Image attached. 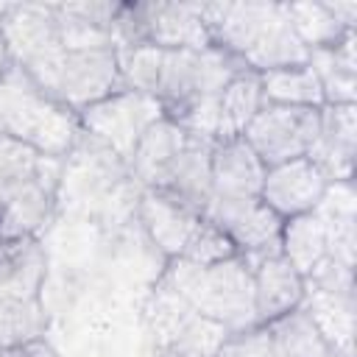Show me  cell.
Wrapping results in <instances>:
<instances>
[{"instance_id":"cell-1","label":"cell","mask_w":357,"mask_h":357,"mask_svg":"<svg viewBox=\"0 0 357 357\" xmlns=\"http://www.w3.org/2000/svg\"><path fill=\"white\" fill-rule=\"evenodd\" d=\"M198 11L209 42L254 73L296 67L310 59L284 3H198Z\"/></svg>"},{"instance_id":"cell-2","label":"cell","mask_w":357,"mask_h":357,"mask_svg":"<svg viewBox=\"0 0 357 357\" xmlns=\"http://www.w3.org/2000/svg\"><path fill=\"white\" fill-rule=\"evenodd\" d=\"M212 139L190 134L162 117L142 134L126 167L134 178H139L142 190L162 192L204 215L212 195Z\"/></svg>"},{"instance_id":"cell-3","label":"cell","mask_w":357,"mask_h":357,"mask_svg":"<svg viewBox=\"0 0 357 357\" xmlns=\"http://www.w3.org/2000/svg\"><path fill=\"white\" fill-rule=\"evenodd\" d=\"M0 131L50 159L70 156L84 134L78 112L53 98L14 61L0 75Z\"/></svg>"},{"instance_id":"cell-4","label":"cell","mask_w":357,"mask_h":357,"mask_svg":"<svg viewBox=\"0 0 357 357\" xmlns=\"http://www.w3.org/2000/svg\"><path fill=\"white\" fill-rule=\"evenodd\" d=\"M201 318L240 332L257 326L254 307V276L243 257H231L218 265H195L181 257L167 259L162 276Z\"/></svg>"},{"instance_id":"cell-5","label":"cell","mask_w":357,"mask_h":357,"mask_svg":"<svg viewBox=\"0 0 357 357\" xmlns=\"http://www.w3.org/2000/svg\"><path fill=\"white\" fill-rule=\"evenodd\" d=\"M31 78L73 112H84L86 106L123 89L114 45L64 47L50 61L36 67Z\"/></svg>"},{"instance_id":"cell-6","label":"cell","mask_w":357,"mask_h":357,"mask_svg":"<svg viewBox=\"0 0 357 357\" xmlns=\"http://www.w3.org/2000/svg\"><path fill=\"white\" fill-rule=\"evenodd\" d=\"M112 39L117 50L151 45L162 50L209 47L198 3H120Z\"/></svg>"},{"instance_id":"cell-7","label":"cell","mask_w":357,"mask_h":357,"mask_svg":"<svg viewBox=\"0 0 357 357\" xmlns=\"http://www.w3.org/2000/svg\"><path fill=\"white\" fill-rule=\"evenodd\" d=\"M162 117V106L151 95H142L128 86L78 112L81 131L98 139L103 148H109L123 165H128L142 134Z\"/></svg>"},{"instance_id":"cell-8","label":"cell","mask_w":357,"mask_h":357,"mask_svg":"<svg viewBox=\"0 0 357 357\" xmlns=\"http://www.w3.org/2000/svg\"><path fill=\"white\" fill-rule=\"evenodd\" d=\"M318 126L321 109L265 103L243 131V139L265 167H273L307 156L318 137Z\"/></svg>"},{"instance_id":"cell-9","label":"cell","mask_w":357,"mask_h":357,"mask_svg":"<svg viewBox=\"0 0 357 357\" xmlns=\"http://www.w3.org/2000/svg\"><path fill=\"white\" fill-rule=\"evenodd\" d=\"M204 218L220 226L245 262L279 251L284 220L257 198H209Z\"/></svg>"},{"instance_id":"cell-10","label":"cell","mask_w":357,"mask_h":357,"mask_svg":"<svg viewBox=\"0 0 357 357\" xmlns=\"http://www.w3.org/2000/svg\"><path fill=\"white\" fill-rule=\"evenodd\" d=\"M59 165L61 159L45 156L39 170L11 187H3L0 204V237L3 240H22L36 237L53 218L56 187H59Z\"/></svg>"},{"instance_id":"cell-11","label":"cell","mask_w":357,"mask_h":357,"mask_svg":"<svg viewBox=\"0 0 357 357\" xmlns=\"http://www.w3.org/2000/svg\"><path fill=\"white\" fill-rule=\"evenodd\" d=\"M326 187H329V178L324 176V170L312 159L301 156L265 170L259 201L271 212H276L282 220H290L296 215L312 212L321 204Z\"/></svg>"},{"instance_id":"cell-12","label":"cell","mask_w":357,"mask_h":357,"mask_svg":"<svg viewBox=\"0 0 357 357\" xmlns=\"http://www.w3.org/2000/svg\"><path fill=\"white\" fill-rule=\"evenodd\" d=\"M357 153V106H321L318 137L307 153L329 181H351Z\"/></svg>"},{"instance_id":"cell-13","label":"cell","mask_w":357,"mask_h":357,"mask_svg":"<svg viewBox=\"0 0 357 357\" xmlns=\"http://www.w3.org/2000/svg\"><path fill=\"white\" fill-rule=\"evenodd\" d=\"M298 310L315 324L335 357H354V287H321L304 282Z\"/></svg>"},{"instance_id":"cell-14","label":"cell","mask_w":357,"mask_h":357,"mask_svg":"<svg viewBox=\"0 0 357 357\" xmlns=\"http://www.w3.org/2000/svg\"><path fill=\"white\" fill-rule=\"evenodd\" d=\"M248 268L254 276V307L259 324H271L301 307L304 276L282 257V251L254 259Z\"/></svg>"},{"instance_id":"cell-15","label":"cell","mask_w":357,"mask_h":357,"mask_svg":"<svg viewBox=\"0 0 357 357\" xmlns=\"http://www.w3.org/2000/svg\"><path fill=\"white\" fill-rule=\"evenodd\" d=\"M265 165L243 137L212 145V195L209 198H257L265 178Z\"/></svg>"},{"instance_id":"cell-16","label":"cell","mask_w":357,"mask_h":357,"mask_svg":"<svg viewBox=\"0 0 357 357\" xmlns=\"http://www.w3.org/2000/svg\"><path fill=\"white\" fill-rule=\"evenodd\" d=\"M45 271H47V257L39 237L3 240L0 243V301L39 298Z\"/></svg>"},{"instance_id":"cell-17","label":"cell","mask_w":357,"mask_h":357,"mask_svg":"<svg viewBox=\"0 0 357 357\" xmlns=\"http://www.w3.org/2000/svg\"><path fill=\"white\" fill-rule=\"evenodd\" d=\"M139 218H142L145 231L156 243V248L167 259H173V257L181 254L184 243L190 240L195 223L204 215L181 206L178 201H173V198H167L162 192L142 190V195H139Z\"/></svg>"},{"instance_id":"cell-18","label":"cell","mask_w":357,"mask_h":357,"mask_svg":"<svg viewBox=\"0 0 357 357\" xmlns=\"http://www.w3.org/2000/svg\"><path fill=\"white\" fill-rule=\"evenodd\" d=\"M354 31H349L335 47L310 50L307 64L315 70L324 92V106L354 103L357 98V59H354Z\"/></svg>"},{"instance_id":"cell-19","label":"cell","mask_w":357,"mask_h":357,"mask_svg":"<svg viewBox=\"0 0 357 357\" xmlns=\"http://www.w3.org/2000/svg\"><path fill=\"white\" fill-rule=\"evenodd\" d=\"M262 106H265V100H262L259 73H254V70L237 73V75L226 84V89L220 92V98H218L215 142L243 137V131L248 128V123L254 120V114H257Z\"/></svg>"},{"instance_id":"cell-20","label":"cell","mask_w":357,"mask_h":357,"mask_svg":"<svg viewBox=\"0 0 357 357\" xmlns=\"http://www.w3.org/2000/svg\"><path fill=\"white\" fill-rule=\"evenodd\" d=\"M279 251L301 276H307L321 259H326V223H324V218L312 209V212H304V215L284 220Z\"/></svg>"},{"instance_id":"cell-21","label":"cell","mask_w":357,"mask_h":357,"mask_svg":"<svg viewBox=\"0 0 357 357\" xmlns=\"http://www.w3.org/2000/svg\"><path fill=\"white\" fill-rule=\"evenodd\" d=\"M262 84V100L265 103H279V106H310L321 109L324 106V92L315 70L310 64H296V67H279L259 73Z\"/></svg>"},{"instance_id":"cell-22","label":"cell","mask_w":357,"mask_h":357,"mask_svg":"<svg viewBox=\"0 0 357 357\" xmlns=\"http://www.w3.org/2000/svg\"><path fill=\"white\" fill-rule=\"evenodd\" d=\"M265 326L271 335V357H335L304 310H293Z\"/></svg>"},{"instance_id":"cell-23","label":"cell","mask_w":357,"mask_h":357,"mask_svg":"<svg viewBox=\"0 0 357 357\" xmlns=\"http://www.w3.org/2000/svg\"><path fill=\"white\" fill-rule=\"evenodd\" d=\"M198 312L167 284V282H156V287L151 290L148 301H145V324L153 340V349L170 343Z\"/></svg>"},{"instance_id":"cell-24","label":"cell","mask_w":357,"mask_h":357,"mask_svg":"<svg viewBox=\"0 0 357 357\" xmlns=\"http://www.w3.org/2000/svg\"><path fill=\"white\" fill-rule=\"evenodd\" d=\"M290 25L296 31V36L301 39V45L307 50H321V47H335L349 31L329 3H284Z\"/></svg>"},{"instance_id":"cell-25","label":"cell","mask_w":357,"mask_h":357,"mask_svg":"<svg viewBox=\"0 0 357 357\" xmlns=\"http://www.w3.org/2000/svg\"><path fill=\"white\" fill-rule=\"evenodd\" d=\"M45 310L39 298L20 301V298H3L0 301V351L20 349L33 340H45Z\"/></svg>"},{"instance_id":"cell-26","label":"cell","mask_w":357,"mask_h":357,"mask_svg":"<svg viewBox=\"0 0 357 357\" xmlns=\"http://www.w3.org/2000/svg\"><path fill=\"white\" fill-rule=\"evenodd\" d=\"M226 335L223 326L195 315L170 343L153 349V357H215Z\"/></svg>"},{"instance_id":"cell-27","label":"cell","mask_w":357,"mask_h":357,"mask_svg":"<svg viewBox=\"0 0 357 357\" xmlns=\"http://www.w3.org/2000/svg\"><path fill=\"white\" fill-rule=\"evenodd\" d=\"M178 257L187 259V262H195V265H218V262H226V259L240 257V254H237L234 243L229 240V234L220 226L201 218Z\"/></svg>"},{"instance_id":"cell-28","label":"cell","mask_w":357,"mask_h":357,"mask_svg":"<svg viewBox=\"0 0 357 357\" xmlns=\"http://www.w3.org/2000/svg\"><path fill=\"white\" fill-rule=\"evenodd\" d=\"M42 162H45V156H39L33 148H28L0 131V190L31 178Z\"/></svg>"},{"instance_id":"cell-29","label":"cell","mask_w":357,"mask_h":357,"mask_svg":"<svg viewBox=\"0 0 357 357\" xmlns=\"http://www.w3.org/2000/svg\"><path fill=\"white\" fill-rule=\"evenodd\" d=\"M215 357H271V335L265 324L229 332Z\"/></svg>"},{"instance_id":"cell-30","label":"cell","mask_w":357,"mask_h":357,"mask_svg":"<svg viewBox=\"0 0 357 357\" xmlns=\"http://www.w3.org/2000/svg\"><path fill=\"white\" fill-rule=\"evenodd\" d=\"M3 357H59V354L53 351L50 343H45V340H33V343H25V346H20V349L6 351Z\"/></svg>"},{"instance_id":"cell-31","label":"cell","mask_w":357,"mask_h":357,"mask_svg":"<svg viewBox=\"0 0 357 357\" xmlns=\"http://www.w3.org/2000/svg\"><path fill=\"white\" fill-rule=\"evenodd\" d=\"M11 64V56H8V47H6V39H3V33H0V75H3V70Z\"/></svg>"},{"instance_id":"cell-32","label":"cell","mask_w":357,"mask_h":357,"mask_svg":"<svg viewBox=\"0 0 357 357\" xmlns=\"http://www.w3.org/2000/svg\"><path fill=\"white\" fill-rule=\"evenodd\" d=\"M0 204H3V190H0Z\"/></svg>"},{"instance_id":"cell-33","label":"cell","mask_w":357,"mask_h":357,"mask_svg":"<svg viewBox=\"0 0 357 357\" xmlns=\"http://www.w3.org/2000/svg\"><path fill=\"white\" fill-rule=\"evenodd\" d=\"M0 243H3V237H0Z\"/></svg>"},{"instance_id":"cell-34","label":"cell","mask_w":357,"mask_h":357,"mask_svg":"<svg viewBox=\"0 0 357 357\" xmlns=\"http://www.w3.org/2000/svg\"><path fill=\"white\" fill-rule=\"evenodd\" d=\"M0 357H3V351H0Z\"/></svg>"}]
</instances>
